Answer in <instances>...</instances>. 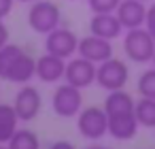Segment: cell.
<instances>
[{
  "label": "cell",
  "instance_id": "25",
  "mask_svg": "<svg viewBox=\"0 0 155 149\" xmlns=\"http://www.w3.org/2000/svg\"><path fill=\"white\" fill-rule=\"evenodd\" d=\"M87 149H110V147H104V145H91V147H87Z\"/></svg>",
  "mask_w": 155,
  "mask_h": 149
},
{
  "label": "cell",
  "instance_id": "6",
  "mask_svg": "<svg viewBox=\"0 0 155 149\" xmlns=\"http://www.w3.org/2000/svg\"><path fill=\"white\" fill-rule=\"evenodd\" d=\"M130 79V68L123 60L119 58H108L104 62H100L96 66V83L106 90V92H113V90H123L125 83Z\"/></svg>",
  "mask_w": 155,
  "mask_h": 149
},
{
  "label": "cell",
  "instance_id": "9",
  "mask_svg": "<svg viewBox=\"0 0 155 149\" xmlns=\"http://www.w3.org/2000/svg\"><path fill=\"white\" fill-rule=\"evenodd\" d=\"M96 66L94 62L77 56V58H70L66 60V73H64V81L79 87V90H85L89 85L96 83Z\"/></svg>",
  "mask_w": 155,
  "mask_h": 149
},
{
  "label": "cell",
  "instance_id": "4",
  "mask_svg": "<svg viewBox=\"0 0 155 149\" xmlns=\"http://www.w3.org/2000/svg\"><path fill=\"white\" fill-rule=\"evenodd\" d=\"M51 109L58 117H64V119H70V117H77L79 111L83 109V90L70 85V83H60L55 90H53V96H51Z\"/></svg>",
  "mask_w": 155,
  "mask_h": 149
},
{
  "label": "cell",
  "instance_id": "11",
  "mask_svg": "<svg viewBox=\"0 0 155 149\" xmlns=\"http://www.w3.org/2000/svg\"><path fill=\"white\" fill-rule=\"evenodd\" d=\"M115 15H117L119 24L123 26V30L142 28L144 19H147V5L140 2V0H121Z\"/></svg>",
  "mask_w": 155,
  "mask_h": 149
},
{
  "label": "cell",
  "instance_id": "7",
  "mask_svg": "<svg viewBox=\"0 0 155 149\" xmlns=\"http://www.w3.org/2000/svg\"><path fill=\"white\" fill-rule=\"evenodd\" d=\"M77 47H79V36L70 30V28H55L49 34H45V51L53 53L62 60H70L77 56Z\"/></svg>",
  "mask_w": 155,
  "mask_h": 149
},
{
  "label": "cell",
  "instance_id": "21",
  "mask_svg": "<svg viewBox=\"0 0 155 149\" xmlns=\"http://www.w3.org/2000/svg\"><path fill=\"white\" fill-rule=\"evenodd\" d=\"M144 28L147 32L155 39V2H151L147 7V19H144Z\"/></svg>",
  "mask_w": 155,
  "mask_h": 149
},
{
  "label": "cell",
  "instance_id": "19",
  "mask_svg": "<svg viewBox=\"0 0 155 149\" xmlns=\"http://www.w3.org/2000/svg\"><path fill=\"white\" fill-rule=\"evenodd\" d=\"M136 90L140 98H153L155 100V68H147L140 73L138 81H136Z\"/></svg>",
  "mask_w": 155,
  "mask_h": 149
},
{
  "label": "cell",
  "instance_id": "24",
  "mask_svg": "<svg viewBox=\"0 0 155 149\" xmlns=\"http://www.w3.org/2000/svg\"><path fill=\"white\" fill-rule=\"evenodd\" d=\"M49 149H77V147H74V143H70V141H55V143L49 145Z\"/></svg>",
  "mask_w": 155,
  "mask_h": 149
},
{
  "label": "cell",
  "instance_id": "29",
  "mask_svg": "<svg viewBox=\"0 0 155 149\" xmlns=\"http://www.w3.org/2000/svg\"><path fill=\"white\" fill-rule=\"evenodd\" d=\"M140 2H149V0H140Z\"/></svg>",
  "mask_w": 155,
  "mask_h": 149
},
{
  "label": "cell",
  "instance_id": "15",
  "mask_svg": "<svg viewBox=\"0 0 155 149\" xmlns=\"http://www.w3.org/2000/svg\"><path fill=\"white\" fill-rule=\"evenodd\" d=\"M134 96L125 90H113L104 98V111L106 115H123V113H134Z\"/></svg>",
  "mask_w": 155,
  "mask_h": 149
},
{
  "label": "cell",
  "instance_id": "8",
  "mask_svg": "<svg viewBox=\"0 0 155 149\" xmlns=\"http://www.w3.org/2000/svg\"><path fill=\"white\" fill-rule=\"evenodd\" d=\"M13 107H15L19 121H32L38 117V113L43 109V96L34 85L26 83L17 90V94L13 98Z\"/></svg>",
  "mask_w": 155,
  "mask_h": 149
},
{
  "label": "cell",
  "instance_id": "18",
  "mask_svg": "<svg viewBox=\"0 0 155 149\" xmlns=\"http://www.w3.org/2000/svg\"><path fill=\"white\" fill-rule=\"evenodd\" d=\"M9 149H41V141L34 130L30 128H17V132L7 143Z\"/></svg>",
  "mask_w": 155,
  "mask_h": 149
},
{
  "label": "cell",
  "instance_id": "27",
  "mask_svg": "<svg viewBox=\"0 0 155 149\" xmlns=\"http://www.w3.org/2000/svg\"><path fill=\"white\" fill-rule=\"evenodd\" d=\"M151 66L155 68V53H153V60H151Z\"/></svg>",
  "mask_w": 155,
  "mask_h": 149
},
{
  "label": "cell",
  "instance_id": "17",
  "mask_svg": "<svg viewBox=\"0 0 155 149\" xmlns=\"http://www.w3.org/2000/svg\"><path fill=\"white\" fill-rule=\"evenodd\" d=\"M134 115L138 119V126L155 128V100L153 98H138L134 104Z\"/></svg>",
  "mask_w": 155,
  "mask_h": 149
},
{
  "label": "cell",
  "instance_id": "10",
  "mask_svg": "<svg viewBox=\"0 0 155 149\" xmlns=\"http://www.w3.org/2000/svg\"><path fill=\"white\" fill-rule=\"evenodd\" d=\"M77 56H81L94 64H100V62L113 58V41H106V39L96 36V34H87V36L79 39Z\"/></svg>",
  "mask_w": 155,
  "mask_h": 149
},
{
  "label": "cell",
  "instance_id": "28",
  "mask_svg": "<svg viewBox=\"0 0 155 149\" xmlns=\"http://www.w3.org/2000/svg\"><path fill=\"white\" fill-rule=\"evenodd\" d=\"M0 149H9V147H7V145H2V143H0Z\"/></svg>",
  "mask_w": 155,
  "mask_h": 149
},
{
  "label": "cell",
  "instance_id": "1",
  "mask_svg": "<svg viewBox=\"0 0 155 149\" xmlns=\"http://www.w3.org/2000/svg\"><path fill=\"white\" fill-rule=\"evenodd\" d=\"M36 77V58L24 47L7 43L0 49V79L26 85Z\"/></svg>",
  "mask_w": 155,
  "mask_h": 149
},
{
  "label": "cell",
  "instance_id": "2",
  "mask_svg": "<svg viewBox=\"0 0 155 149\" xmlns=\"http://www.w3.org/2000/svg\"><path fill=\"white\" fill-rule=\"evenodd\" d=\"M28 26L36 34H49L62 26V11L51 0H34L28 9Z\"/></svg>",
  "mask_w": 155,
  "mask_h": 149
},
{
  "label": "cell",
  "instance_id": "26",
  "mask_svg": "<svg viewBox=\"0 0 155 149\" xmlns=\"http://www.w3.org/2000/svg\"><path fill=\"white\" fill-rule=\"evenodd\" d=\"M15 2H26V5H30V2H34V0H15Z\"/></svg>",
  "mask_w": 155,
  "mask_h": 149
},
{
  "label": "cell",
  "instance_id": "20",
  "mask_svg": "<svg viewBox=\"0 0 155 149\" xmlns=\"http://www.w3.org/2000/svg\"><path fill=\"white\" fill-rule=\"evenodd\" d=\"M119 2L121 0H87V5H89L94 15H98V13H115Z\"/></svg>",
  "mask_w": 155,
  "mask_h": 149
},
{
  "label": "cell",
  "instance_id": "3",
  "mask_svg": "<svg viewBox=\"0 0 155 149\" xmlns=\"http://www.w3.org/2000/svg\"><path fill=\"white\" fill-rule=\"evenodd\" d=\"M123 53L134 64H151L155 53V39L147 32V28H134L123 32Z\"/></svg>",
  "mask_w": 155,
  "mask_h": 149
},
{
  "label": "cell",
  "instance_id": "13",
  "mask_svg": "<svg viewBox=\"0 0 155 149\" xmlns=\"http://www.w3.org/2000/svg\"><path fill=\"white\" fill-rule=\"evenodd\" d=\"M123 26L119 24L117 15L115 13H98L91 17L89 22V34H96V36H102L106 41H115L123 34Z\"/></svg>",
  "mask_w": 155,
  "mask_h": 149
},
{
  "label": "cell",
  "instance_id": "12",
  "mask_svg": "<svg viewBox=\"0 0 155 149\" xmlns=\"http://www.w3.org/2000/svg\"><path fill=\"white\" fill-rule=\"evenodd\" d=\"M66 73V60L53 56V53H43L36 58V79L43 83H58L64 81Z\"/></svg>",
  "mask_w": 155,
  "mask_h": 149
},
{
  "label": "cell",
  "instance_id": "23",
  "mask_svg": "<svg viewBox=\"0 0 155 149\" xmlns=\"http://www.w3.org/2000/svg\"><path fill=\"white\" fill-rule=\"evenodd\" d=\"M9 43V28L5 24V19H0V49Z\"/></svg>",
  "mask_w": 155,
  "mask_h": 149
},
{
  "label": "cell",
  "instance_id": "16",
  "mask_svg": "<svg viewBox=\"0 0 155 149\" xmlns=\"http://www.w3.org/2000/svg\"><path fill=\"white\" fill-rule=\"evenodd\" d=\"M19 128V117L15 113L13 102H0V143L7 145L11 141V136L17 132Z\"/></svg>",
  "mask_w": 155,
  "mask_h": 149
},
{
  "label": "cell",
  "instance_id": "14",
  "mask_svg": "<svg viewBox=\"0 0 155 149\" xmlns=\"http://www.w3.org/2000/svg\"><path fill=\"white\" fill-rule=\"evenodd\" d=\"M138 132V119L134 113L108 115V136L115 141H132Z\"/></svg>",
  "mask_w": 155,
  "mask_h": 149
},
{
  "label": "cell",
  "instance_id": "22",
  "mask_svg": "<svg viewBox=\"0 0 155 149\" xmlns=\"http://www.w3.org/2000/svg\"><path fill=\"white\" fill-rule=\"evenodd\" d=\"M15 0H0V19H5L7 15H11Z\"/></svg>",
  "mask_w": 155,
  "mask_h": 149
},
{
  "label": "cell",
  "instance_id": "5",
  "mask_svg": "<svg viewBox=\"0 0 155 149\" xmlns=\"http://www.w3.org/2000/svg\"><path fill=\"white\" fill-rule=\"evenodd\" d=\"M77 130L87 141H100L108 134V115L102 107H83L77 115Z\"/></svg>",
  "mask_w": 155,
  "mask_h": 149
}]
</instances>
